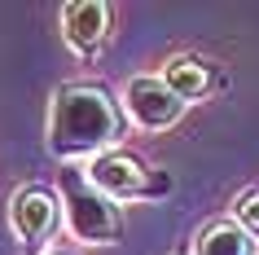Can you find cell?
Segmentation results:
<instances>
[{
  "label": "cell",
  "mask_w": 259,
  "mask_h": 255,
  "mask_svg": "<svg viewBox=\"0 0 259 255\" xmlns=\"http://www.w3.org/2000/svg\"><path fill=\"white\" fill-rule=\"evenodd\" d=\"M123 132H127V115L114 101L106 84H62L53 93V110H49V154L53 159H101L106 150H119Z\"/></svg>",
  "instance_id": "obj_1"
},
{
  "label": "cell",
  "mask_w": 259,
  "mask_h": 255,
  "mask_svg": "<svg viewBox=\"0 0 259 255\" xmlns=\"http://www.w3.org/2000/svg\"><path fill=\"white\" fill-rule=\"evenodd\" d=\"M57 194H62V207H66V233L75 242L106 246V242H114L123 233L119 202L110 198V194H101V189L88 180L83 167H62Z\"/></svg>",
  "instance_id": "obj_2"
},
{
  "label": "cell",
  "mask_w": 259,
  "mask_h": 255,
  "mask_svg": "<svg viewBox=\"0 0 259 255\" xmlns=\"http://www.w3.org/2000/svg\"><path fill=\"white\" fill-rule=\"evenodd\" d=\"M88 180H93L101 194H110L114 202H158L171 194V176L163 167H150V163L132 154V150H106L101 159H93L88 167Z\"/></svg>",
  "instance_id": "obj_3"
},
{
  "label": "cell",
  "mask_w": 259,
  "mask_h": 255,
  "mask_svg": "<svg viewBox=\"0 0 259 255\" xmlns=\"http://www.w3.org/2000/svg\"><path fill=\"white\" fill-rule=\"evenodd\" d=\"M9 225H14L18 242L40 251L66 229V207H62V194H53L49 185H22L9 198Z\"/></svg>",
  "instance_id": "obj_4"
},
{
  "label": "cell",
  "mask_w": 259,
  "mask_h": 255,
  "mask_svg": "<svg viewBox=\"0 0 259 255\" xmlns=\"http://www.w3.org/2000/svg\"><path fill=\"white\" fill-rule=\"evenodd\" d=\"M123 115L141 132H167L180 123L185 101L163 84V75H132L123 84Z\"/></svg>",
  "instance_id": "obj_5"
},
{
  "label": "cell",
  "mask_w": 259,
  "mask_h": 255,
  "mask_svg": "<svg viewBox=\"0 0 259 255\" xmlns=\"http://www.w3.org/2000/svg\"><path fill=\"white\" fill-rule=\"evenodd\" d=\"M110 35V5L106 0H70L62 5V40L70 44V53L93 62L101 53V44Z\"/></svg>",
  "instance_id": "obj_6"
},
{
  "label": "cell",
  "mask_w": 259,
  "mask_h": 255,
  "mask_svg": "<svg viewBox=\"0 0 259 255\" xmlns=\"http://www.w3.org/2000/svg\"><path fill=\"white\" fill-rule=\"evenodd\" d=\"M158 75H163V84L185 101V106H189V101H202V97H211V93H220V88L229 84V75H224L215 62H206V57H198V53H176Z\"/></svg>",
  "instance_id": "obj_7"
},
{
  "label": "cell",
  "mask_w": 259,
  "mask_h": 255,
  "mask_svg": "<svg viewBox=\"0 0 259 255\" xmlns=\"http://www.w3.org/2000/svg\"><path fill=\"white\" fill-rule=\"evenodd\" d=\"M193 255H255V238L237 220H215L198 233Z\"/></svg>",
  "instance_id": "obj_8"
},
{
  "label": "cell",
  "mask_w": 259,
  "mask_h": 255,
  "mask_svg": "<svg viewBox=\"0 0 259 255\" xmlns=\"http://www.w3.org/2000/svg\"><path fill=\"white\" fill-rule=\"evenodd\" d=\"M233 220L250 233V238H259V189H246L242 198H237V207H233Z\"/></svg>",
  "instance_id": "obj_9"
},
{
  "label": "cell",
  "mask_w": 259,
  "mask_h": 255,
  "mask_svg": "<svg viewBox=\"0 0 259 255\" xmlns=\"http://www.w3.org/2000/svg\"><path fill=\"white\" fill-rule=\"evenodd\" d=\"M171 255H193V246H176V251H171Z\"/></svg>",
  "instance_id": "obj_10"
},
{
  "label": "cell",
  "mask_w": 259,
  "mask_h": 255,
  "mask_svg": "<svg viewBox=\"0 0 259 255\" xmlns=\"http://www.w3.org/2000/svg\"><path fill=\"white\" fill-rule=\"evenodd\" d=\"M49 255H66V251H49Z\"/></svg>",
  "instance_id": "obj_11"
}]
</instances>
